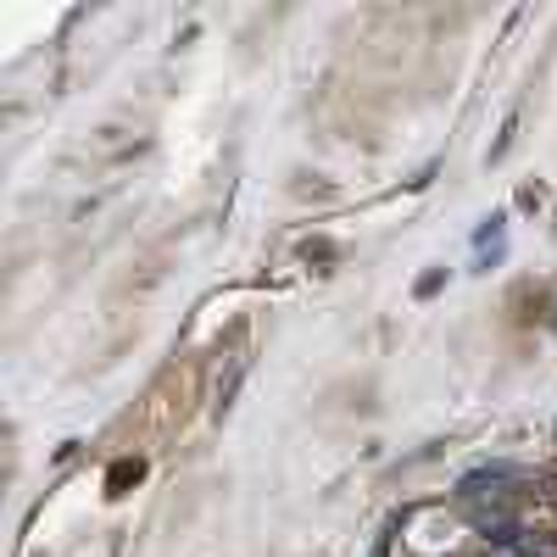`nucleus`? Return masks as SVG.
Listing matches in <instances>:
<instances>
[{
  "label": "nucleus",
  "mask_w": 557,
  "mask_h": 557,
  "mask_svg": "<svg viewBox=\"0 0 557 557\" xmlns=\"http://www.w3.org/2000/svg\"><path fill=\"white\" fill-rule=\"evenodd\" d=\"M524 552H530V557H557V546H552V541H535V535H524Z\"/></svg>",
  "instance_id": "3"
},
{
  "label": "nucleus",
  "mask_w": 557,
  "mask_h": 557,
  "mask_svg": "<svg viewBox=\"0 0 557 557\" xmlns=\"http://www.w3.org/2000/svg\"><path fill=\"white\" fill-rule=\"evenodd\" d=\"M301 257H307V262H312V257H318V262H330V257H335V246H330V240H307V246H301Z\"/></svg>",
  "instance_id": "2"
},
{
  "label": "nucleus",
  "mask_w": 557,
  "mask_h": 557,
  "mask_svg": "<svg viewBox=\"0 0 557 557\" xmlns=\"http://www.w3.org/2000/svg\"><path fill=\"white\" fill-rule=\"evenodd\" d=\"M441 285H446V268H430V273H424V278H418V285H412V290H418V296H424V301H430V296H435Z\"/></svg>",
  "instance_id": "1"
},
{
  "label": "nucleus",
  "mask_w": 557,
  "mask_h": 557,
  "mask_svg": "<svg viewBox=\"0 0 557 557\" xmlns=\"http://www.w3.org/2000/svg\"><path fill=\"white\" fill-rule=\"evenodd\" d=\"M491 557H530V552H524V546H496Z\"/></svg>",
  "instance_id": "4"
}]
</instances>
